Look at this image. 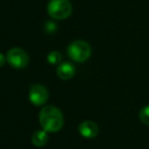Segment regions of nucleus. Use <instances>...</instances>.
<instances>
[{
	"label": "nucleus",
	"instance_id": "1",
	"mask_svg": "<svg viewBox=\"0 0 149 149\" xmlns=\"http://www.w3.org/2000/svg\"><path fill=\"white\" fill-rule=\"evenodd\" d=\"M39 123L42 130L46 131L47 133H56L63 127V114L56 106H44L39 112Z\"/></svg>",
	"mask_w": 149,
	"mask_h": 149
},
{
	"label": "nucleus",
	"instance_id": "2",
	"mask_svg": "<svg viewBox=\"0 0 149 149\" xmlns=\"http://www.w3.org/2000/svg\"><path fill=\"white\" fill-rule=\"evenodd\" d=\"M91 53V46L84 40H76L68 47V57L76 62H85L90 58Z\"/></svg>",
	"mask_w": 149,
	"mask_h": 149
},
{
	"label": "nucleus",
	"instance_id": "3",
	"mask_svg": "<svg viewBox=\"0 0 149 149\" xmlns=\"http://www.w3.org/2000/svg\"><path fill=\"white\" fill-rule=\"evenodd\" d=\"M47 13L54 19H65L72 13V5L68 0H50Z\"/></svg>",
	"mask_w": 149,
	"mask_h": 149
},
{
	"label": "nucleus",
	"instance_id": "4",
	"mask_svg": "<svg viewBox=\"0 0 149 149\" xmlns=\"http://www.w3.org/2000/svg\"><path fill=\"white\" fill-rule=\"evenodd\" d=\"M6 61L9 65L17 70L25 68L29 63V55L24 49L19 47H13L7 51Z\"/></svg>",
	"mask_w": 149,
	"mask_h": 149
},
{
	"label": "nucleus",
	"instance_id": "5",
	"mask_svg": "<svg viewBox=\"0 0 149 149\" xmlns=\"http://www.w3.org/2000/svg\"><path fill=\"white\" fill-rule=\"evenodd\" d=\"M49 98V92L45 86L41 84H34L29 91V100L36 106H41L47 102Z\"/></svg>",
	"mask_w": 149,
	"mask_h": 149
},
{
	"label": "nucleus",
	"instance_id": "6",
	"mask_svg": "<svg viewBox=\"0 0 149 149\" xmlns=\"http://www.w3.org/2000/svg\"><path fill=\"white\" fill-rule=\"evenodd\" d=\"M79 133L80 135L86 139H93L99 133V128L97 124L92 120H84L79 125Z\"/></svg>",
	"mask_w": 149,
	"mask_h": 149
},
{
	"label": "nucleus",
	"instance_id": "7",
	"mask_svg": "<svg viewBox=\"0 0 149 149\" xmlns=\"http://www.w3.org/2000/svg\"><path fill=\"white\" fill-rule=\"evenodd\" d=\"M74 74H76V68L74 64H72L70 62H62L58 64L56 68V74L61 80H70L72 78H74Z\"/></svg>",
	"mask_w": 149,
	"mask_h": 149
},
{
	"label": "nucleus",
	"instance_id": "8",
	"mask_svg": "<svg viewBox=\"0 0 149 149\" xmlns=\"http://www.w3.org/2000/svg\"><path fill=\"white\" fill-rule=\"evenodd\" d=\"M32 144L36 147H43L48 142V133L44 130H38L32 135Z\"/></svg>",
	"mask_w": 149,
	"mask_h": 149
},
{
	"label": "nucleus",
	"instance_id": "9",
	"mask_svg": "<svg viewBox=\"0 0 149 149\" xmlns=\"http://www.w3.org/2000/svg\"><path fill=\"white\" fill-rule=\"evenodd\" d=\"M61 54H60L59 51H56V50H53V51L49 52L47 55V61L49 62L50 64H58L60 61H61Z\"/></svg>",
	"mask_w": 149,
	"mask_h": 149
},
{
	"label": "nucleus",
	"instance_id": "10",
	"mask_svg": "<svg viewBox=\"0 0 149 149\" xmlns=\"http://www.w3.org/2000/svg\"><path fill=\"white\" fill-rule=\"evenodd\" d=\"M139 118L141 123L146 126H149V105L142 107L139 111Z\"/></svg>",
	"mask_w": 149,
	"mask_h": 149
},
{
	"label": "nucleus",
	"instance_id": "11",
	"mask_svg": "<svg viewBox=\"0 0 149 149\" xmlns=\"http://www.w3.org/2000/svg\"><path fill=\"white\" fill-rule=\"evenodd\" d=\"M6 62V56L3 55L2 53H0V68H2Z\"/></svg>",
	"mask_w": 149,
	"mask_h": 149
}]
</instances>
